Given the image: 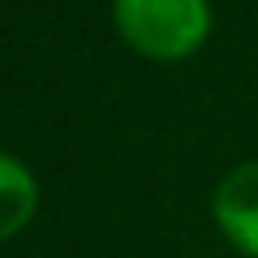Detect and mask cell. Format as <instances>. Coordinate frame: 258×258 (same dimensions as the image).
<instances>
[{"mask_svg":"<svg viewBox=\"0 0 258 258\" xmlns=\"http://www.w3.org/2000/svg\"><path fill=\"white\" fill-rule=\"evenodd\" d=\"M113 16L121 36L153 60H181L210 32L206 0H113Z\"/></svg>","mask_w":258,"mask_h":258,"instance_id":"6da1fadb","label":"cell"},{"mask_svg":"<svg viewBox=\"0 0 258 258\" xmlns=\"http://www.w3.org/2000/svg\"><path fill=\"white\" fill-rule=\"evenodd\" d=\"M214 218L242 254L258 258V161H246L226 173L214 194Z\"/></svg>","mask_w":258,"mask_h":258,"instance_id":"7a4b0ae2","label":"cell"},{"mask_svg":"<svg viewBox=\"0 0 258 258\" xmlns=\"http://www.w3.org/2000/svg\"><path fill=\"white\" fill-rule=\"evenodd\" d=\"M32 214H36V177L12 153H0V242L20 234Z\"/></svg>","mask_w":258,"mask_h":258,"instance_id":"3957f363","label":"cell"}]
</instances>
